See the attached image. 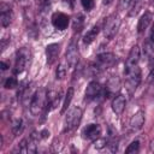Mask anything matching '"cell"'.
I'll use <instances>...</instances> for the list:
<instances>
[{"label":"cell","instance_id":"4dcf8cb0","mask_svg":"<svg viewBox=\"0 0 154 154\" xmlns=\"http://www.w3.org/2000/svg\"><path fill=\"white\" fill-rule=\"evenodd\" d=\"M149 41L154 43V23H153L152 29H150V34H149Z\"/></svg>","mask_w":154,"mask_h":154},{"label":"cell","instance_id":"5b68a950","mask_svg":"<svg viewBox=\"0 0 154 154\" xmlns=\"http://www.w3.org/2000/svg\"><path fill=\"white\" fill-rule=\"evenodd\" d=\"M120 23H122L120 17L117 13L109 14L106 18L105 24H103V35H105V37L108 38V40H112L116 36V34L118 32Z\"/></svg>","mask_w":154,"mask_h":154},{"label":"cell","instance_id":"277c9868","mask_svg":"<svg viewBox=\"0 0 154 154\" xmlns=\"http://www.w3.org/2000/svg\"><path fill=\"white\" fill-rule=\"evenodd\" d=\"M82 116H83V111L81 107H73L71 108L66 117H65V120H64V129H63V132H70L72 131L73 129H76L79 123H81V119H82Z\"/></svg>","mask_w":154,"mask_h":154},{"label":"cell","instance_id":"7402d4cb","mask_svg":"<svg viewBox=\"0 0 154 154\" xmlns=\"http://www.w3.org/2000/svg\"><path fill=\"white\" fill-rule=\"evenodd\" d=\"M73 97V88H69L66 94H65V100H64V103H63V107H61V113H65L67 107L70 106L71 103V100Z\"/></svg>","mask_w":154,"mask_h":154},{"label":"cell","instance_id":"3957f363","mask_svg":"<svg viewBox=\"0 0 154 154\" xmlns=\"http://www.w3.org/2000/svg\"><path fill=\"white\" fill-rule=\"evenodd\" d=\"M124 75H125V87H126V90L129 93V95H132L136 89L138 88L140 83H141V77H142V73H141V69L137 66L128 70V71H124Z\"/></svg>","mask_w":154,"mask_h":154},{"label":"cell","instance_id":"cb8c5ba5","mask_svg":"<svg viewBox=\"0 0 154 154\" xmlns=\"http://www.w3.org/2000/svg\"><path fill=\"white\" fill-rule=\"evenodd\" d=\"M17 85H18V81H17V78H16L14 76L7 77V78L5 79V82H4V87H5L6 89H13V88H16Z\"/></svg>","mask_w":154,"mask_h":154},{"label":"cell","instance_id":"f546056e","mask_svg":"<svg viewBox=\"0 0 154 154\" xmlns=\"http://www.w3.org/2000/svg\"><path fill=\"white\" fill-rule=\"evenodd\" d=\"M131 1H132V0H122V1H120V7H122V8H125V7L130 6Z\"/></svg>","mask_w":154,"mask_h":154},{"label":"cell","instance_id":"9c48e42d","mask_svg":"<svg viewBox=\"0 0 154 154\" xmlns=\"http://www.w3.org/2000/svg\"><path fill=\"white\" fill-rule=\"evenodd\" d=\"M101 95L103 96V87L96 81L90 82L85 89V100L93 101V100L99 99Z\"/></svg>","mask_w":154,"mask_h":154},{"label":"cell","instance_id":"ba28073f","mask_svg":"<svg viewBox=\"0 0 154 154\" xmlns=\"http://www.w3.org/2000/svg\"><path fill=\"white\" fill-rule=\"evenodd\" d=\"M65 58H66V63L70 67H76L77 64H78V59H79V54H78V45H77V41L76 38H72L67 46V49H66V54H65Z\"/></svg>","mask_w":154,"mask_h":154},{"label":"cell","instance_id":"484cf974","mask_svg":"<svg viewBox=\"0 0 154 154\" xmlns=\"http://www.w3.org/2000/svg\"><path fill=\"white\" fill-rule=\"evenodd\" d=\"M138 150H140V142L134 141L128 146V148L125 149V153L126 154H132V153H137Z\"/></svg>","mask_w":154,"mask_h":154},{"label":"cell","instance_id":"9a60e30c","mask_svg":"<svg viewBox=\"0 0 154 154\" xmlns=\"http://www.w3.org/2000/svg\"><path fill=\"white\" fill-rule=\"evenodd\" d=\"M59 52H60L59 43H51L46 47V58H47L48 65H53L57 61V59L59 57Z\"/></svg>","mask_w":154,"mask_h":154},{"label":"cell","instance_id":"d590c367","mask_svg":"<svg viewBox=\"0 0 154 154\" xmlns=\"http://www.w3.org/2000/svg\"><path fill=\"white\" fill-rule=\"evenodd\" d=\"M152 70H153V78H154V66L152 67Z\"/></svg>","mask_w":154,"mask_h":154},{"label":"cell","instance_id":"52a82bcc","mask_svg":"<svg viewBox=\"0 0 154 154\" xmlns=\"http://www.w3.org/2000/svg\"><path fill=\"white\" fill-rule=\"evenodd\" d=\"M122 89V82L118 76H112L103 85V97H114Z\"/></svg>","mask_w":154,"mask_h":154},{"label":"cell","instance_id":"836d02e7","mask_svg":"<svg viewBox=\"0 0 154 154\" xmlns=\"http://www.w3.org/2000/svg\"><path fill=\"white\" fill-rule=\"evenodd\" d=\"M0 66H1V70H2V71L7 70V69L10 67V65H7V64H6V63H4V61H1V63H0Z\"/></svg>","mask_w":154,"mask_h":154},{"label":"cell","instance_id":"30bf717a","mask_svg":"<svg viewBox=\"0 0 154 154\" xmlns=\"http://www.w3.org/2000/svg\"><path fill=\"white\" fill-rule=\"evenodd\" d=\"M51 22H52V25L57 30H65L69 26L70 17L63 12H55V13H53Z\"/></svg>","mask_w":154,"mask_h":154},{"label":"cell","instance_id":"4fadbf2b","mask_svg":"<svg viewBox=\"0 0 154 154\" xmlns=\"http://www.w3.org/2000/svg\"><path fill=\"white\" fill-rule=\"evenodd\" d=\"M61 96H63V93L61 90L57 91V90H49L48 94H47V108H46V114L51 111V109H54L57 108V106L60 103L61 101Z\"/></svg>","mask_w":154,"mask_h":154},{"label":"cell","instance_id":"ffe728a7","mask_svg":"<svg viewBox=\"0 0 154 154\" xmlns=\"http://www.w3.org/2000/svg\"><path fill=\"white\" fill-rule=\"evenodd\" d=\"M83 28H84V16L82 13H78L72 20V29L75 32H79Z\"/></svg>","mask_w":154,"mask_h":154},{"label":"cell","instance_id":"d4e9b609","mask_svg":"<svg viewBox=\"0 0 154 154\" xmlns=\"http://www.w3.org/2000/svg\"><path fill=\"white\" fill-rule=\"evenodd\" d=\"M66 73H67V69L64 64H60L58 67H57V71H55V77L57 79H64L66 77Z\"/></svg>","mask_w":154,"mask_h":154},{"label":"cell","instance_id":"83f0119b","mask_svg":"<svg viewBox=\"0 0 154 154\" xmlns=\"http://www.w3.org/2000/svg\"><path fill=\"white\" fill-rule=\"evenodd\" d=\"M81 5L85 11H91L95 6V1L94 0H81Z\"/></svg>","mask_w":154,"mask_h":154},{"label":"cell","instance_id":"d6986e66","mask_svg":"<svg viewBox=\"0 0 154 154\" xmlns=\"http://www.w3.org/2000/svg\"><path fill=\"white\" fill-rule=\"evenodd\" d=\"M99 26L97 25H94L91 29H89L85 34H84V36H83V42H84V45H90L91 42H94L95 41V38H96V36H97V34H99Z\"/></svg>","mask_w":154,"mask_h":154},{"label":"cell","instance_id":"8992f818","mask_svg":"<svg viewBox=\"0 0 154 154\" xmlns=\"http://www.w3.org/2000/svg\"><path fill=\"white\" fill-rule=\"evenodd\" d=\"M118 61V57L113 53H109V52H105V53H100L96 55L95 58V67L101 72L103 70H107L112 66H114Z\"/></svg>","mask_w":154,"mask_h":154},{"label":"cell","instance_id":"8fae6325","mask_svg":"<svg viewBox=\"0 0 154 154\" xmlns=\"http://www.w3.org/2000/svg\"><path fill=\"white\" fill-rule=\"evenodd\" d=\"M140 57H141V49L138 46H134L129 54H128V58L125 60V67H124V71H128L135 66H137L138 61H140Z\"/></svg>","mask_w":154,"mask_h":154},{"label":"cell","instance_id":"6da1fadb","mask_svg":"<svg viewBox=\"0 0 154 154\" xmlns=\"http://www.w3.org/2000/svg\"><path fill=\"white\" fill-rule=\"evenodd\" d=\"M47 94L48 91L46 89H37L35 95L32 96L30 105H29V109L30 113L35 117L37 116H43L46 117V108H47Z\"/></svg>","mask_w":154,"mask_h":154},{"label":"cell","instance_id":"5bb4252c","mask_svg":"<svg viewBox=\"0 0 154 154\" xmlns=\"http://www.w3.org/2000/svg\"><path fill=\"white\" fill-rule=\"evenodd\" d=\"M143 124H144V112L143 111H138L130 118V122H129L130 131L131 132H136V131L141 130Z\"/></svg>","mask_w":154,"mask_h":154},{"label":"cell","instance_id":"603a6c76","mask_svg":"<svg viewBox=\"0 0 154 154\" xmlns=\"http://www.w3.org/2000/svg\"><path fill=\"white\" fill-rule=\"evenodd\" d=\"M11 128H12V132L14 135H19V134H22V131L24 129V123H23V120L20 118H18V119L12 122V126Z\"/></svg>","mask_w":154,"mask_h":154},{"label":"cell","instance_id":"f1b7e54d","mask_svg":"<svg viewBox=\"0 0 154 154\" xmlns=\"http://www.w3.org/2000/svg\"><path fill=\"white\" fill-rule=\"evenodd\" d=\"M52 0H40V8H41V13L48 11V8L51 7Z\"/></svg>","mask_w":154,"mask_h":154},{"label":"cell","instance_id":"ac0fdd59","mask_svg":"<svg viewBox=\"0 0 154 154\" xmlns=\"http://www.w3.org/2000/svg\"><path fill=\"white\" fill-rule=\"evenodd\" d=\"M152 20H153V14L149 12V11H146L142 16H141V18L138 19V23H137V31L141 34V32H143L148 26H149V24L152 23Z\"/></svg>","mask_w":154,"mask_h":154},{"label":"cell","instance_id":"e575fe53","mask_svg":"<svg viewBox=\"0 0 154 154\" xmlns=\"http://www.w3.org/2000/svg\"><path fill=\"white\" fill-rule=\"evenodd\" d=\"M113 0H103L102 2H103V5H108V4H111Z\"/></svg>","mask_w":154,"mask_h":154},{"label":"cell","instance_id":"4316f807","mask_svg":"<svg viewBox=\"0 0 154 154\" xmlns=\"http://www.w3.org/2000/svg\"><path fill=\"white\" fill-rule=\"evenodd\" d=\"M93 143H94V147L96 149H101V148H103V147H106L108 144V140L103 138V137H99L95 141H93Z\"/></svg>","mask_w":154,"mask_h":154},{"label":"cell","instance_id":"d6a6232c","mask_svg":"<svg viewBox=\"0 0 154 154\" xmlns=\"http://www.w3.org/2000/svg\"><path fill=\"white\" fill-rule=\"evenodd\" d=\"M64 2H65L67 6H70L71 8H72L73 5H75V0H64Z\"/></svg>","mask_w":154,"mask_h":154},{"label":"cell","instance_id":"7c38bea8","mask_svg":"<svg viewBox=\"0 0 154 154\" xmlns=\"http://www.w3.org/2000/svg\"><path fill=\"white\" fill-rule=\"evenodd\" d=\"M101 132H102V129L99 124H89L83 129L82 135L84 138L89 141H95L96 138L101 137Z\"/></svg>","mask_w":154,"mask_h":154},{"label":"cell","instance_id":"e0dca14e","mask_svg":"<svg viewBox=\"0 0 154 154\" xmlns=\"http://www.w3.org/2000/svg\"><path fill=\"white\" fill-rule=\"evenodd\" d=\"M125 106H126V99H125L124 95L118 94V95H116V96L113 97L112 103H111V107H112V111H113L116 114L120 116V114L124 112Z\"/></svg>","mask_w":154,"mask_h":154},{"label":"cell","instance_id":"1f68e13d","mask_svg":"<svg viewBox=\"0 0 154 154\" xmlns=\"http://www.w3.org/2000/svg\"><path fill=\"white\" fill-rule=\"evenodd\" d=\"M40 136H41V138H46V137H48V136H49V131L43 130V131L40 134Z\"/></svg>","mask_w":154,"mask_h":154},{"label":"cell","instance_id":"7a4b0ae2","mask_svg":"<svg viewBox=\"0 0 154 154\" xmlns=\"http://www.w3.org/2000/svg\"><path fill=\"white\" fill-rule=\"evenodd\" d=\"M31 64V52L26 47H22L16 53V60H14V69L13 72L16 75L22 73L24 70H26Z\"/></svg>","mask_w":154,"mask_h":154},{"label":"cell","instance_id":"44dd1931","mask_svg":"<svg viewBox=\"0 0 154 154\" xmlns=\"http://www.w3.org/2000/svg\"><path fill=\"white\" fill-rule=\"evenodd\" d=\"M142 5H143V0H132L131 4H130V11L128 13L129 17H134L138 13V11L142 8Z\"/></svg>","mask_w":154,"mask_h":154},{"label":"cell","instance_id":"2e32d148","mask_svg":"<svg viewBox=\"0 0 154 154\" xmlns=\"http://www.w3.org/2000/svg\"><path fill=\"white\" fill-rule=\"evenodd\" d=\"M0 22H1V25L4 28H7L11 22H12V11H11V7L10 5L2 2L1 6H0Z\"/></svg>","mask_w":154,"mask_h":154}]
</instances>
